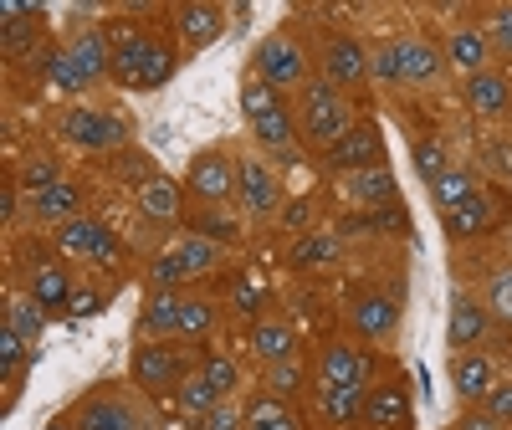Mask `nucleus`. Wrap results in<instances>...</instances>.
Segmentation results:
<instances>
[{"mask_svg": "<svg viewBox=\"0 0 512 430\" xmlns=\"http://www.w3.org/2000/svg\"><path fill=\"white\" fill-rule=\"evenodd\" d=\"M169 72H175V52L149 41V36H139L134 47L113 52V77L123 82V88H159Z\"/></svg>", "mask_w": 512, "mask_h": 430, "instance_id": "1", "label": "nucleus"}, {"mask_svg": "<svg viewBox=\"0 0 512 430\" xmlns=\"http://www.w3.org/2000/svg\"><path fill=\"white\" fill-rule=\"evenodd\" d=\"M241 108H246V118H251V128H256V139H262V144H272V149H287L292 144L287 108L277 103V88H267L262 77L241 88Z\"/></svg>", "mask_w": 512, "mask_h": 430, "instance_id": "2", "label": "nucleus"}, {"mask_svg": "<svg viewBox=\"0 0 512 430\" xmlns=\"http://www.w3.org/2000/svg\"><path fill=\"white\" fill-rule=\"evenodd\" d=\"M77 430H159V420L149 405H134V400L108 390L77 410Z\"/></svg>", "mask_w": 512, "mask_h": 430, "instance_id": "3", "label": "nucleus"}, {"mask_svg": "<svg viewBox=\"0 0 512 430\" xmlns=\"http://www.w3.org/2000/svg\"><path fill=\"white\" fill-rule=\"evenodd\" d=\"M303 123H308L313 139H328V144H338L354 128L349 123V103L338 98L333 82H308V93H303Z\"/></svg>", "mask_w": 512, "mask_h": 430, "instance_id": "4", "label": "nucleus"}, {"mask_svg": "<svg viewBox=\"0 0 512 430\" xmlns=\"http://www.w3.org/2000/svg\"><path fill=\"white\" fill-rule=\"evenodd\" d=\"M62 139L82 144V149H123L128 144V128L108 113H93V108H77L62 118Z\"/></svg>", "mask_w": 512, "mask_h": 430, "instance_id": "5", "label": "nucleus"}, {"mask_svg": "<svg viewBox=\"0 0 512 430\" xmlns=\"http://www.w3.org/2000/svg\"><path fill=\"white\" fill-rule=\"evenodd\" d=\"M303 52H297V41L287 36H267L262 47H256V77L267 82V88H287V82H303Z\"/></svg>", "mask_w": 512, "mask_h": 430, "instance_id": "6", "label": "nucleus"}, {"mask_svg": "<svg viewBox=\"0 0 512 430\" xmlns=\"http://www.w3.org/2000/svg\"><path fill=\"white\" fill-rule=\"evenodd\" d=\"M190 190L205 200V205H221L231 190H241V169L226 159V154H200L190 164Z\"/></svg>", "mask_w": 512, "mask_h": 430, "instance_id": "7", "label": "nucleus"}, {"mask_svg": "<svg viewBox=\"0 0 512 430\" xmlns=\"http://www.w3.org/2000/svg\"><path fill=\"white\" fill-rule=\"evenodd\" d=\"M379 149H384V139H379V128L374 123H354L344 139L333 144V154H328V164L333 169H369V164H379Z\"/></svg>", "mask_w": 512, "mask_h": 430, "instance_id": "8", "label": "nucleus"}, {"mask_svg": "<svg viewBox=\"0 0 512 430\" xmlns=\"http://www.w3.org/2000/svg\"><path fill=\"white\" fill-rule=\"evenodd\" d=\"M369 374H374V354L349 349V343H333V349L323 354V374H318V384H354V390H364Z\"/></svg>", "mask_w": 512, "mask_h": 430, "instance_id": "9", "label": "nucleus"}, {"mask_svg": "<svg viewBox=\"0 0 512 430\" xmlns=\"http://www.w3.org/2000/svg\"><path fill=\"white\" fill-rule=\"evenodd\" d=\"M134 379L144 384V390H164V384L180 379V354L159 349V343H144V349L134 354Z\"/></svg>", "mask_w": 512, "mask_h": 430, "instance_id": "10", "label": "nucleus"}, {"mask_svg": "<svg viewBox=\"0 0 512 430\" xmlns=\"http://www.w3.org/2000/svg\"><path fill=\"white\" fill-rule=\"evenodd\" d=\"M364 420H369L374 430L405 425V420H410V395L400 390V384H379V390H364Z\"/></svg>", "mask_w": 512, "mask_h": 430, "instance_id": "11", "label": "nucleus"}, {"mask_svg": "<svg viewBox=\"0 0 512 430\" xmlns=\"http://www.w3.org/2000/svg\"><path fill=\"white\" fill-rule=\"evenodd\" d=\"M62 251H77V256H118V236L103 231L98 221H67L62 226Z\"/></svg>", "mask_w": 512, "mask_h": 430, "instance_id": "12", "label": "nucleus"}, {"mask_svg": "<svg viewBox=\"0 0 512 430\" xmlns=\"http://www.w3.org/2000/svg\"><path fill=\"white\" fill-rule=\"evenodd\" d=\"M241 195H246L251 215H272V210L282 205V190H277V180L267 175L262 159H246V164H241Z\"/></svg>", "mask_w": 512, "mask_h": 430, "instance_id": "13", "label": "nucleus"}, {"mask_svg": "<svg viewBox=\"0 0 512 430\" xmlns=\"http://www.w3.org/2000/svg\"><path fill=\"white\" fill-rule=\"evenodd\" d=\"M466 103H472L477 113H487V118H497V113H507L512 88L497 72H477V77H466Z\"/></svg>", "mask_w": 512, "mask_h": 430, "instance_id": "14", "label": "nucleus"}, {"mask_svg": "<svg viewBox=\"0 0 512 430\" xmlns=\"http://www.w3.org/2000/svg\"><path fill=\"white\" fill-rule=\"evenodd\" d=\"M323 67H328V82H333V88H338V82H359V77L369 72V67H364V47H359V41H349V36L328 41Z\"/></svg>", "mask_w": 512, "mask_h": 430, "instance_id": "15", "label": "nucleus"}, {"mask_svg": "<svg viewBox=\"0 0 512 430\" xmlns=\"http://www.w3.org/2000/svg\"><path fill=\"white\" fill-rule=\"evenodd\" d=\"M318 410L333 425H349L354 415H364V390H354V384H318Z\"/></svg>", "mask_w": 512, "mask_h": 430, "instance_id": "16", "label": "nucleus"}, {"mask_svg": "<svg viewBox=\"0 0 512 430\" xmlns=\"http://www.w3.org/2000/svg\"><path fill=\"white\" fill-rule=\"evenodd\" d=\"M395 57H400V77L405 82H431L441 72V52L425 47V41H395Z\"/></svg>", "mask_w": 512, "mask_h": 430, "instance_id": "17", "label": "nucleus"}, {"mask_svg": "<svg viewBox=\"0 0 512 430\" xmlns=\"http://www.w3.org/2000/svg\"><path fill=\"white\" fill-rule=\"evenodd\" d=\"M180 36H185V52H200L205 41L221 36V11L216 6H185L180 11Z\"/></svg>", "mask_w": 512, "mask_h": 430, "instance_id": "18", "label": "nucleus"}, {"mask_svg": "<svg viewBox=\"0 0 512 430\" xmlns=\"http://www.w3.org/2000/svg\"><path fill=\"white\" fill-rule=\"evenodd\" d=\"M344 190H349V200L379 205V200H390V195H395V175H390L384 164H369V169H354Z\"/></svg>", "mask_w": 512, "mask_h": 430, "instance_id": "19", "label": "nucleus"}, {"mask_svg": "<svg viewBox=\"0 0 512 430\" xmlns=\"http://www.w3.org/2000/svg\"><path fill=\"white\" fill-rule=\"evenodd\" d=\"M451 384H456V395H482L487 400V390H492V369H487V359L482 354H461L456 364H451Z\"/></svg>", "mask_w": 512, "mask_h": 430, "instance_id": "20", "label": "nucleus"}, {"mask_svg": "<svg viewBox=\"0 0 512 430\" xmlns=\"http://www.w3.org/2000/svg\"><path fill=\"white\" fill-rule=\"evenodd\" d=\"M67 57L82 67V77H88V82H93V77H103V72L113 67V47H108V36H103V31H88V36H82Z\"/></svg>", "mask_w": 512, "mask_h": 430, "instance_id": "21", "label": "nucleus"}, {"mask_svg": "<svg viewBox=\"0 0 512 430\" xmlns=\"http://www.w3.org/2000/svg\"><path fill=\"white\" fill-rule=\"evenodd\" d=\"M487 226H492V200H487V195H472L466 205L446 210V231H451V236H477V231H487Z\"/></svg>", "mask_w": 512, "mask_h": 430, "instance_id": "22", "label": "nucleus"}, {"mask_svg": "<svg viewBox=\"0 0 512 430\" xmlns=\"http://www.w3.org/2000/svg\"><path fill=\"white\" fill-rule=\"evenodd\" d=\"M446 57H451V67H461L466 77H477L482 62H487V36H482V31H456L451 47H446Z\"/></svg>", "mask_w": 512, "mask_h": 430, "instance_id": "23", "label": "nucleus"}, {"mask_svg": "<svg viewBox=\"0 0 512 430\" xmlns=\"http://www.w3.org/2000/svg\"><path fill=\"white\" fill-rule=\"evenodd\" d=\"M354 328L364 338H384L395 328V303H390V297H364V303L354 308Z\"/></svg>", "mask_w": 512, "mask_h": 430, "instance_id": "24", "label": "nucleus"}, {"mask_svg": "<svg viewBox=\"0 0 512 430\" xmlns=\"http://www.w3.org/2000/svg\"><path fill=\"white\" fill-rule=\"evenodd\" d=\"M31 297L41 308H62V303H72V282H67V272L62 267H36V277H31Z\"/></svg>", "mask_w": 512, "mask_h": 430, "instance_id": "25", "label": "nucleus"}, {"mask_svg": "<svg viewBox=\"0 0 512 430\" xmlns=\"http://www.w3.org/2000/svg\"><path fill=\"white\" fill-rule=\"evenodd\" d=\"M482 328H487V313H482L477 303H466V297H456V303H451V343H456V349L477 343Z\"/></svg>", "mask_w": 512, "mask_h": 430, "instance_id": "26", "label": "nucleus"}, {"mask_svg": "<svg viewBox=\"0 0 512 430\" xmlns=\"http://www.w3.org/2000/svg\"><path fill=\"white\" fill-rule=\"evenodd\" d=\"M180 267H185V277H200V272H216V262H221V246L216 241H205V236H190L180 251Z\"/></svg>", "mask_w": 512, "mask_h": 430, "instance_id": "27", "label": "nucleus"}, {"mask_svg": "<svg viewBox=\"0 0 512 430\" xmlns=\"http://www.w3.org/2000/svg\"><path fill=\"white\" fill-rule=\"evenodd\" d=\"M251 349L262 354L267 364H282V359H292V333L282 323H262V328L251 333Z\"/></svg>", "mask_w": 512, "mask_h": 430, "instance_id": "28", "label": "nucleus"}, {"mask_svg": "<svg viewBox=\"0 0 512 430\" xmlns=\"http://www.w3.org/2000/svg\"><path fill=\"white\" fill-rule=\"evenodd\" d=\"M216 405H221V395L210 390V379H205V374H195V379L185 374V384H180V410H185V415H200V420H205V415L216 410Z\"/></svg>", "mask_w": 512, "mask_h": 430, "instance_id": "29", "label": "nucleus"}, {"mask_svg": "<svg viewBox=\"0 0 512 430\" xmlns=\"http://www.w3.org/2000/svg\"><path fill=\"white\" fill-rule=\"evenodd\" d=\"M246 430H297V420H292V410L272 395V400H256V405H251Z\"/></svg>", "mask_w": 512, "mask_h": 430, "instance_id": "30", "label": "nucleus"}, {"mask_svg": "<svg viewBox=\"0 0 512 430\" xmlns=\"http://www.w3.org/2000/svg\"><path fill=\"white\" fill-rule=\"evenodd\" d=\"M180 308H185L180 297H169V292H159L154 303L144 308V328H149V333H180Z\"/></svg>", "mask_w": 512, "mask_h": 430, "instance_id": "31", "label": "nucleus"}, {"mask_svg": "<svg viewBox=\"0 0 512 430\" xmlns=\"http://www.w3.org/2000/svg\"><path fill=\"white\" fill-rule=\"evenodd\" d=\"M36 215H47V221H72L77 215V190L72 185H52L36 195Z\"/></svg>", "mask_w": 512, "mask_h": 430, "instance_id": "32", "label": "nucleus"}, {"mask_svg": "<svg viewBox=\"0 0 512 430\" xmlns=\"http://www.w3.org/2000/svg\"><path fill=\"white\" fill-rule=\"evenodd\" d=\"M139 200H144V215H159V221H169V215L180 210V190L169 185V180H149L139 190Z\"/></svg>", "mask_w": 512, "mask_h": 430, "instance_id": "33", "label": "nucleus"}, {"mask_svg": "<svg viewBox=\"0 0 512 430\" xmlns=\"http://www.w3.org/2000/svg\"><path fill=\"white\" fill-rule=\"evenodd\" d=\"M431 190H436V205H441V210H456V205H466V200L477 195V190H472V175H456V169H446Z\"/></svg>", "mask_w": 512, "mask_h": 430, "instance_id": "34", "label": "nucleus"}, {"mask_svg": "<svg viewBox=\"0 0 512 430\" xmlns=\"http://www.w3.org/2000/svg\"><path fill=\"white\" fill-rule=\"evenodd\" d=\"M415 169L436 185V180L446 175V149H441V144H431V139H420V144H415Z\"/></svg>", "mask_w": 512, "mask_h": 430, "instance_id": "35", "label": "nucleus"}, {"mask_svg": "<svg viewBox=\"0 0 512 430\" xmlns=\"http://www.w3.org/2000/svg\"><path fill=\"white\" fill-rule=\"evenodd\" d=\"M487 303H492L497 318L512 323V267H507V272H492V282H487Z\"/></svg>", "mask_w": 512, "mask_h": 430, "instance_id": "36", "label": "nucleus"}, {"mask_svg": "<svg viewBox=\"0 0 512 430\" xmlns=\"http://www.w3.org/2000/svg\"><path fill=\"white\" fill-rule=\"evenodd\" d=\"M195 236H205V241H231V236H236V221H231V215H221V210H205V215H195Z\"/></svg>", "mask_w": 512, "mask_h": 430, "instance_id": "37", "label": "nucleus"}, {"mask_svg": "<svg viewBox=\"0 0 512 430\" xmlns=\"http://www.w3.org/2000/svg\"><path fill=\"white\" fill-rule=\"evenodd\" d=\"M47 67H52V82H57L62 93H82V88H88V77H82V67H77L67 52H62V57H52Z\"/></svg>", "mask_w": 512, "mask_h": 430, "instance_id": "38", "label": "nucleus"}, {"mask_svg": "<svg viewBox=\"0 0 512 430\" xmlns=\"http://www.w3.org/2000/svg\"><path fill=\"white\" fill-rule=\"evenodd\" d=\"M205 379H210V390H216V395H231L236 390V364L226 354H210L205 359Z\"/></svg>", "mask_w": 512, "mask_h": 430, "instance_id": "39", "label": "nucleus"}, {"mask_svg": "<svg viewBox=\"0 0 512 430\" xmlns=\"http://www.w3.org/2000/svg\"><path fill=\"white\" fill-rule=\"evenodd\" d=\"M11 328H16L26 343L41 338V303H36V297H31V303H16V308H11Z\"/></svg>", "mask_w": 512, "mask_h": 430, "instance_id": "40", "label": "nucleus"}, {"mask_svg": "<svg viewBox=\"0 0 512 430\" xmlns=\"http://www.w3.org/2000/svg\"><path fill=\"white\" fill-rule=\"evenodd\" d=\"M297 384H303V369H297L292 359H282V364L267 369V390H272V395H292Z\"/></svg>", "mask_w": 512, "mask_h": 430, "instance_id": "41", "label": "nucleus"}, {"mask_svg": "<svg viewBox=\"0 0 512 430\" xmlns=\"http://www.w3.org/2000/svg\"><path fill=\"white\" fill-rule=\"evenodd\" d=\"M210 323H216V308L210 303H185L180 308V333H205Z\"/></svg>", "mask_w": 512, "mask_h": 430, "instance_id": "42", "label": "nucleus"}, {"mask_svg": "<svg viewBox=\"0 0 512 430\" xmlns=\"http://www.w3.org/2000/svg\"><path fill=\"white\" fill-rule=\"evenodd\" d=\"M149 277H154V287H159V292H169L175 282H185V267H180V256H175V251H169V256H159Z\"/></svg>", "mask_w": 512, "mask_h": 430, "instance_id": "43", "label": "nucleus"}, {"mask_svg": "<svg viewBox=\"0 0 512 430\" xmlns=\"http://www.w3.org/2000/svg\"><path fill=\"white\" fill-rule=\"evenodd\" d=\"M21 349H26V338H21V333L6 323V328H0V369H6V374L21 364Z\"/></svg>", "mask_w": 512, "mask_h": 430, "instance_id": "44", "label": "nucleus"}, {"mask_svg": "<svg viewBox=\"0 0 512 430\" xmlns=\"http://www.w3.org/2000/svg\"><path fill=\"white\" fill-rule=\"evenodd\" d=\"M487 410H492V420H512V384H492Z\"/></svg>", "mask_w": 512, "mask_h": 430, "instance_id": "45", "label": "nucleus"}, {"mask_svg": "<svg viewBox=\"0 0 512 430\" xmlns=\"http://www.w3.org/2000/svg\"><path fill=\"white\" fill-rule=\"evenodd\" d=\"M492 41H497V47L512 57V6H502V11L492 16Z\"/></svg>", "mask_w": 512, "mask_h": 430, "instance_id": "46", "label": "nucleus"}, {"mask_svg": "<svg viewBox=\"0 0 512 430\" xmlns=\"http://www.w3.org/2000/svg\"><path fill=\"white\" fill-rule=\"evenodd\" d=\"M52 185H62L52 164H31V169H26V190H36V195H41V190H52Z\"/></svg>", "mask_w": 512, "mask_h": 430, "instance_id": "47", "label": "nucleus"}, {"mask_svg": "<svg viewBox=\"0 0 512 430\" xmlns=\"http://www.w3.org/2000/svg\"><path fill=\"white\" fill-rule=\"evenodd\" d=\"M200 430H241V420H236V410L231 405H216L205 420H200Z\"/></svg>", "mask_w": 512, "mask_h": 430, "instance_id": "48", "label": "nucleus"}, {"mask_svg": "<svg viewBox=\"0 0 512 430\" xmlns=\"http://www.w3.org/2000/svg\"><path fill=\"white\" fill-rule=\"evenodd\" d=\"M374 72H379L384 82H395V77H400V57H395V47H384V52H374Z\"/></svg>", "mask_w": 512, "mask_h": 430, "instance_id": "49", "label": "nucleus"}, {"mask_svg": "<svg viewBox=\"0 0 512 430\" xmlns=\"http://www.w3.org/2000/svg\"><path fill=\"white\" fill-rule=\"evenodd\" d=\"M308 215H313L308 200H292V205L282 210V221H287V231H297V226H308Z\"/></svg>", "mask_w": 512, "mask_h": 430, "instance_id": "50", "label": "nucleus"}, {"mask_svg": "<svg viewBox=\"0 0 512 430\" xmlns=\"http://www.w3.org/2000/svg\"><path fill=\"white\" fill-rule=\"evenodd\" d=\"M323 256H333V241H303L297 246V262H323Z\"/></svg>", "mask_w": 512, "mask_h": 430, "instance_id": "51", "label": "nucleus"}, {"mask_svg": "<svg viewBox=\"0 0 512 430\" xmlns=\"http://www.w3.org/2000/svg\"><path fill=\"white\" fill-rule=\"evenodd\" d=\"M72 313H77V318H93V313H98V292H77V297H72Z\"/></svg>", "mask_w": 512, "mask_h": 430, "instance_id": "52", "label": "nucleus"}, {"mask_svg": "<svg viewBox=\"0 0 512 430\" xmlns=\"http://www.w3.org/2000/svg\"><path fill=\"white\" fill-rule=\"evenodd\" d=\"M0 221H16V185H6V190H0Z\"/></svg>", "mask_w": 512, "mask_h": 430, "instance_id": "53", "label": "nucleus"}, {"mask_svg": "<svg viewBox=\"0 0 512 430\" xmlns=\"http://www.w3.org/2000/svg\"><path fill=\"white\" fill-rule=\"evenodd\" d=\"M456 430H497V420H492V415H466Z\"/></svg>", "mask_w": 512, "mask_h": 430, "instance_id": "54", "label": "nucleus"}, {"mask_svg": "<svg viewBox=\"0 0 512 430\" xmlns=\"http://www.w3.org/2000/svg\"><path fill=\"white\" fill-rule=\"evenodd\" d=\"M236 308H241V313H256V292H251L246 282L236 287Z\"/></svg>", "mask_w": 512, "mask_h": 430, "instance_id": "55", "label": "nucleus"}, {"mask_svg": "<svg viewBox=\"0 0 512 430\" xmlns=\"http://www.w3.org/2000/svg\"><path fill=\"white\" fill-rule=\"evenodd\" d=\"M47 430H72V425H47Z\"/></svg>", "mask_w": 512, "mask_h": 430, "instance_id": "56", "label": "nucleus"}]
</instances>
